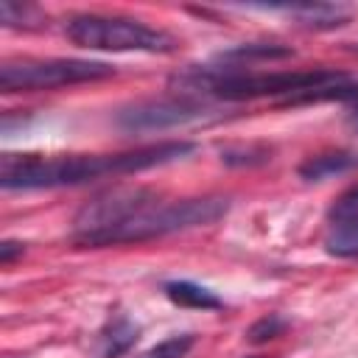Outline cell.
<instances>
[{"label":"cell","instance_id":"1","mask_svg":"<svg viewBox=\"0 0 358 358\" xmlns=\"http://www.w3.org/2000/svg\"><path fill=\"white\" fill-rule=\"evenodd\" d=\"M196 151V143L173 140L157 143L123 154H3L0 185L3 190H42L73 187L101 176H123L185 159Z\"/></svg>","mask_w":358,"mask_h":358},{"label":"cell","instance_id":"2","mask_svg":"<svg viewBox=\"0 0 358 358\" xmlns=\"http://www.w3.org/2000/svg\"><path fill=\"white\" fill-rule=\"evenodd\" d=\"M182 87L201 90L207 95L224 101H246V98H266V95H302L319 87H330L344 81V73L316 67V70H282V73H246L238 67H201L190 70L176 78Z\"/></svg>","mask_w":358,"mask_h":358},{"label":"cell","instance_id":"3","mask_svg":"<svg viewBox=\"0 0 358 358\" xmlns=\"http://www.w3.org/2000/svg\"><path fill=\"white\" fill-rule=\"evenodd\" d=\"M229 199L224 196H199V199H182V201H168L159 204L154 201L151 207L134 213L131 218L120 221L117 227H109L103 232L78 238V246H117V243H140L151 238H162L171 232L193 229V227H207L227 215Z\"/></svg>","mask_w":358,"mask_h":358},{"label":"cell","instance_id":"4","mask_svg":"<svg viewBox=\"0 0 358 358\" xmlns=\"http://www.w3.org/2000/svg\"><path fill=\"white\" fill-rule=\"evenodd\" d=\"M64 34L78 48L112 50V53H173L176 36L131 17L109 14H76L67 20Z\"/></svg>","mask_w":358,"mask_h":358},{"label":"cell","instance_id":"5","mask_svg":"<svg viewBox=\"0 0 358 358\" xmlns=\"http://www.w3.org/2000/svg\"><path fill=\"white\" fill-rule=\"evenodd\" d=\"M115 76V67L106 62L90 59H17L0 67L3 92H36L56 90L81 81H101Z\"/></svg>","mask_w":358,"mask_h":358},{"label":"cell","instance_id":"6","mask_svg":"<svg viewBox=\"0 0 358 358\" xmlns=\"http://www.w3.org/2000/svg\"><path fill=\"white\" fill-rule=\"evenodd\" d=\"M157 201L154 190L145 187H112L98 196H92L73 218V241L103 232L109 227H117L120 221L131 218L134 213L151 207Z\"/></svg>","mask_w":358,"mask_h":358},{"label":"cell","instance_id":"7","mask_svg":"<svg viewBox=\"0 0 358 358\" xmlns=\"http://www.w3.org/2000/svg\"><path fill=\"white\" fill-rule=\"evenodd\" d=\"M210 109L201 101L193 98H159V101H143L131 103L117 112L115 123L123 131L143 134V131H165L176 126H187L196 120H204Z\"/></svg>","mask_w":358,"mask_h":358},{"label":"cell","instance_id":"8","mask_svg":"<svg viewBox=\"0 0 358 358\" xmlns=\"http://www.w3.org/2000/svg\"><path fill=\"white\" fill-rule=\"evenodd\" d=\"M137 333H140V327H137L131 319L115 316V319L98 333V355H101V358H120V355H126V352L134 347Z\"/></svg>","mask_w":358,"mask_h":358},{"label":"cell","instance_id":"9","mask_svg":"<svg viewBox=\"0 0 358 358\" xmlns=\"http://www.w3.org/2000/svg\"><path fill=\"white\" fill-rule=\"evenodd\" d=\"M358 168V154L352 151H336V154H316V157H308L302 165H299V176L305 182H322L327 176H336V173H347Z\"/></svg>","mask_w":358,"mask_h":358},{"label":"cell","instance_id":"10","mask_svg":"<svg viewBox=\"0 0 358 358\" xmlns=\"http://www.w3.org/2000/svg\"><path fill=\"white\" fill-rule=\"evenodd\" d=\"M319 101H347L350 109H347V123L352 129H358V84H330V87H319V90H310V92H302V95H294L288 98L285 103L296 106V103H319Z\"/></svg>","mask_w":358,"mask_h":358},{"label":"cell","instance_id":"11","mask_svg":"<svg viewBox=\"0 0 358 358\" xmlns=\"http://www.w3.org/2000/svg\"><path fill=\"white\" fill-rule=\"evenodd\" d=\"M165 296L173 305H179V308H196V310H215V308H221V299L210 288L196 285L190 280L165 282Z\"/></svg>","mask_w":358,"mask_h":358},{"label":"cell","instance_id":"12","mask_svg":"<svg viewBox=\"0 0 358 358\" xmlns=\"http://www.w3.org/2000/svg\"><path fill=\"white\" fill-rule=\"evenodd\" d=\"M282 11L294 14L299 22H305L310 28H336V25H344V20L350 17L347 8H341V6H324V3H316V6H288Z\"/></svg>","mask_w":358,"mask_h":358},{"label":"cell","instance_id":"13","mask_svg":"<svg viewBox=\"0 0 358 358\" xmlns=\"http://www.w3.org/2000/svg\"><path fill=\"white\" fill-rule=\"evenodd\" d=\"M324 249L333 257H358V218L333 221L324 238Z\"/></svg>","mask_w":358,"mask_h":358},{"label":"cell","instance_id":"14","mask_svg":"<svg viewBox=\"0 0 358 358\" xmlns=\"http://www.w3.org/2000/svg\"><path fill=\"white\" fill-rule=\"evenodd\" d=\"M196 344V336L190 333H182V336H171L159 344H154L143 358H185Z\"/></svg>","mask_w":358,"mask_h":358},{"label":"cell","instance_id":"15","mask_svg":"<svg viewBox=\"0 0 358 358\" xmlns=\"http://www.w3.org/2000/svg\"><path fill=\"white\" fill-rule=\"evenodd\" d=\"M0 20L3 25H39V11L34 6H20V3H0Z\"/></svg>","mask_w":358,"mask_h":358},{"label":"cell","instance_id":"16","mask_svg":"<svg viewBox=\"0 0 358 358\" xmlns=\"http://www.w3.org/2000/svg\"><path fill=\"white\" fill-rule=\"evenodd\" d=\"M294 50L288 48H277V45H241L229 53H224V59H282L291 56Z\"/></svg>","mask_w":358,"mask_h":358},{"label":"cell","instance_id":"17","mask_svg":"<svg viewBox=\"0 0 358 358\" xmlns=\"http://www.w3.org/2000/svg\"><path fill=\"white\" fill-rule=\"evenodd\" d=\"M285 330V319H280L277 313H268V316H263V319H257L252 327H249V341H255V344H263V341H268V338H277L280 333Z\"/></svg>","mask_w":358,"mask_h":358},{"label":"cell","instance_id":"18","mask_svg":"<svg viewBox=\"0 0 358 358\" xmlns=\"http://www.w3.org/2000/svg\"><path fill=\"white\" fill-rule=\"evenodd\" d=\"M221 159H224L227 165H252V162H266V159H271V157H268V148L249 145V148H241V151L227 148V151H221Z\"/></svg>","mask_w":358,"mask_h":358},{"label":"cell","instance_id":"19","mask_svg":"<svg viewBox=\"0 0 358 358\" xmlns=\"http://www.w3.org/2000/svg\"><path fill=\"white\" fill-rule=\"evenodd\" d=\"M22 252H25L22 243H17V241H3V243H0V263L8 266V263H11L17 255H22Z\"/></svg>","mask_w":358,"mask_h":358}]
</instances>
